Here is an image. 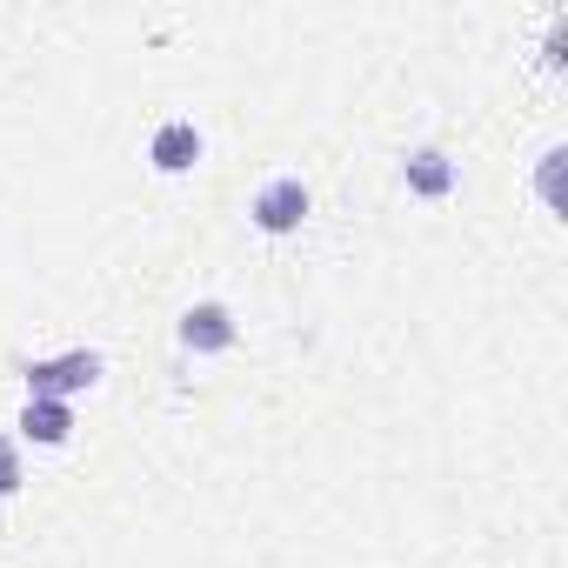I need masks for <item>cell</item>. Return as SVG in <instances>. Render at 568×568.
Returning <instances> with one entry per match:
<instances>
[{
    "instance_id": "obj_7",
    "label": "cell",
    "mask_w": 568,
    "mask_h": 568,
    "mask_svg": "<svg viewBox=\"0 0 568 568\" xmlns=\"http://www.w3.org/2000/svg\"><path fill=\"white\" fill-rule=\"evenodd\" d=\"M14 488H21V448L0 435V495H14Z\"/></svg>"
},
{
    "instance_id": "obj_5",
    "label": "cell",
    "mask_w": 568,
    "mask_h": 568,
    "mask_svg": "<svg viewBox=\"0 0 568 568\" xmlns=\"http://www.w3.org/2000/svg\"><path fill=\"white\" fill-rule=\"evenodd\" d=\"M21 435L41 442V448H61V442L74 435V408H68V402H41V395H28V408H21Z\"/></svg>"
},
{
    "instance_id": "obj_3",
    "label": "cell",
    "mask_w": 568,
    "mask_h": 568,
    "mask_svg": "<svg viewBox=\"0 0 568 568\" xmlns=\"http://www.w3.org/2000/svg\"><path fill=\"white\" fill-rule=\"evenodd\" d=\"M181 348H187V355H221V348H234V315H227L221 302L187 308V315H181Z\"/></svg>"
},
{
    "instance_id": "obj_1",
    "label": "cell",
    "mask_w": 568,
    "mask_h": 568,
    "mask_svg": "<svg viewBox=\"0 0 568 568\" xmlns=\"http://www.w3.org/2000/svg\"><path fill=\"white\" fill-rule=\"evenodd\" d=\"M94 382H101V355H94V348H74V355H61V362H34V368H28V395H41V402L88 395Z\"/></svg>"
},
{
    "instance_id": "obj_4",
    "label": "cell",
    "mask_w": 568,
    "mask_h": 568,
    "mask_svg": "<svg viewBox=\"0 0 568 568\" xmlns=\"http://www.w3.org/2000/svg\"><path fill=\"white\" fill-rule=\"evenodd\" d=\"M148 161H154L161 174H187V168L201 161V134H194V121H161L154 141H148Z\"/></svg>"
},
{
    "instance_id": "obj_2",
    "label": "cell",
    "mask_w": 568,
    "mask_h": 568,
    "mask_svg": "<svg viewBox=\"0 0 568 568\" xmlns=\"http://www.w3.org/2000/svg\"><path fill=\"white\" fill-rule=\"evenodd\" d=\"M254 227L261 234H295L302 221H308V187L295 181V174H281V181H267L261 194H254Z\"/></svg>"
},
{
    "instance_id": "obj_6",
    "label": "cell",
    "mask_w": 568,
    "mask_h": 568,
    "mask_svg": "<svg viewBox=\"0 0 568 568\" xmlns=\"http://www.w3.org/2000/svg\"><path fill=\"white\" fill-rule=\"evenodd\" d=\"M402 174H408V187H415V194H428V201H442V194L455 187V161H448L442 148L408 154V168H402Z\"/></svg>"
}]
</instances>
